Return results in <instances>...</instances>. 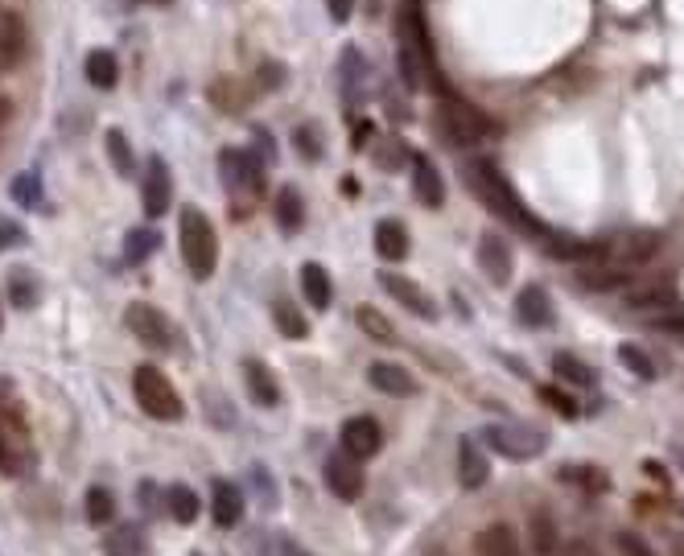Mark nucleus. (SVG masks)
<instances>
[{
	"mask_svg": "<svg viewBox=\"0 0 684 556\" xmlns=\"http://www.w3.org/2000/svg\"><path fill=\"white\" fill-rule=\"evenodd\" d=\"M87 83L99 91H112L120 83V62L112 50H91L87 54Z\"/></svg>",
	"mask_w": 684,
	"mask_h": 556,
	"instance_id": "nucleus-24",
	"label": "nucleus"
},
{
	"mask_svg": "<svg viewBox=\"0 0 684 556\" xmlns=\"http://www.w3.org/2000/svg\"><path fill=\"white\" fill-rule=\"evenodd\" d=\"M540 396H544V404H549L553 412H561V416H577V400H573V396H565L561 388H540Z\"/></svg>",
	"mask_w": 684,
	"mask_h": 556,
	"instance_id": "nucleus-40",
	"label": "nucleus"
},
{
	"mask_svg": "<svg viewBox=\"0 0 684 556\" xmlns=\"http://www.w3.org/2000/svg\"><path fill=\"white\" fill-rule=\"evenodd\" d=\"M557 478L561 482H586V486H594V491H598V486H606V474H598V470H561Z\"/></svg>",
	"mask_w": 684,
	"mask_h": 556,
	"instance_id": "nucleus-46",
	"label": "nucleus"
},
{
	"mask_svg": "<svg viewBox=\"0 0 684 556\" xmlns=\"http://www.w3.org/2000/svg\"><path fill=\"white\" fill-rule=\"evenodd\" d=\"M627 281V268H581V285L586 289H614Z\"/></svg>",
	"mask_w": 684,
	"mask_h": 556,
	"instance_id": "nucleus-37",
	"label": "nucleus"
},
{
	"mask_svg": "<svg viewBox=\"0 0 684 556\" xmlns=\"http://www.w3.org/2000/svg\"><path fill=\"white\" fill-rule=\"evenodd\" d=\"M272 318H277V330L285 338H305V334H310V322L301 318V309L293 301H277V305H272Z\"/></svg>",
	"mask_w": 684,
	"mask_h": 556,
	"instance_id": "nucleus-34",
	"label": "nucleus"
},
{
	"mask_svg": "<svg viewBox=\"0 0 684 556\" xmlns=\"http://www.w3.org/2000/svg\"><path fill=\"white\" fill-rule=\"evenodd\" d=\"M672 301V293H664V289H643V293H631L627 297V305H635V309H647V305H668Z\"/></svg>",
	"mask_w": 684,
	"mask_h": 556,
	"instance_id": "nucleus-45",
	"label": "nucleus"
},
{
	"mask_svg": "<svg viewBox=\"0 0 684 556\" xmlns=\"http://www.w3.org/2000/svg\"><path fill=\"white\" fill-rule=\"evenodd\" d=\"M380 285H384V293L388 297H396L408 314L413 318H437V305H433V297L417 285V281H408V276H400V272H380Z\"/></svg>",
	"mask_w": 684,
	"mask_h": 556,
	"instance_id": "nucleus-9",
	"label": "nucleus"
},
{
	"mask_svg": "<svg viewBox=\"0 0 684 556\" xmlns=\"http://www.w3.org/2000/svg\"><path fill=\"white\" fill-rule=\"evenodd\" d=\"M680 515H684V503H680Z\"/></svg>",
	"mask_w": 684,
	"mask_h": 556,
	"instance_id": "nucleus-54",
	"label": "nucleus"
},
{
	"mask_svg": "<svg viewBox=\"0 0 684 556\" xmlns=\"http://www.w3.org/2000/svg\"><path fill=\"white\" fill-rule=\"evenodd\" d=\"M25 46H29V29H25V17L5 9L0 13V62L13 66L25 58Z\"/></svg>",
	"mask_w": 684,
	"mask_h": 556,
	"instance_id": "nucleus-15",
	"label": "nucleus"
},
{
	"mask_svg": "<svg viewBox=\"0 0 684 556\" xmlns=\"http://www.w3.org/2000/svg\"><path fill=\"white\" fill-rule=\"evenodd\" d=\"M124 326L136 334V342L153 346V351H169V346H174V326H169V318L149 301H132L124 309Z\"/></svg>",
	"mask_w": 684,
	"mask_h": 556,
	"instance_id": "nucleus-6",
	"label": "nucleus"
},
{
	"mask_svg": "<svg viewBox=\"0 0 684 556\" xmlns=\"http://www.w3.org/2000/svg\"><path fill=\"white\" fill-rule=\"evenodd\" d=\"M619 363H623L627 371H635L639 379H647V384H652V379H660V367L647 359V351H639V346H631V342L619 346Z\"/></svg>",
	"mask_w": 684,
	"mask_h": 556,
	"instance_id": "nucleus-35",
	"label": "nucleus"
},
{
	"mask_svg": "<svg viewBox=\"0 0 684 556\" xmlns=\"http://www.w3.org/2000/svg\"><path fill=\"white\" fill-rule=\"evenodd\" d=\"M672 449H676V458H680V466H684V441H676Z\"/></svg>",
	"mask_w": 684,
	"mask_h": 556,
	"instance_id": "nucleus-51",
	"label": "nucleus"
},
{
	"mask_svg": "<svg viewBox=\"0 0 684 556\" xmlns=\"http://www.w3.org/2000/svg\"><path fill=\"white\" fill-rule=\"evenodd\" d=\"M553 375L561 379L565 388H594V367L590 363H581V359H573V355H553Z\"/></svg>",
	"mask_w": 684,
	"mask_h": 556,
	"instance_id": "nucleus-26",
	"label": "nucleus"
},
{
	"mask_svg": "<svg viewBox=\"0 0 684 556\" xmlns=\"http://www.w3.org/2000/svg\"><path fill=\"white\" fill-rule=\"evenodd\" d=\"M326 13H330L334 25H347L351 13H355V0H326Z\"/></svg>",
	"mask_w": 684,
	"mask_h": 556,
	"instance_id": "nucleus-48",
	"label": "nucleus"
},
{
	"mask_svg": "<svg viewBox=\"0 0 684 556\" xmlns=\"http://www.w3.org/2000/svg\"><path fill=\"white\" fill-rule=\"evenodd\" d=\"M132 392H136V404H141L153 421H182V412H186V404H182V396H178V388L169 384V379L157 371V367H136L132 371Z\"/></svg>",
	"mask_w": 684,
	"mask_h": 556,
	"instance_id": "nucleus-3",
	"label": "nucleus"
},
{
	"mask_svg": "<svg viewBox=\"0 0 684 556\" xmlns=\"http://www.w3.org/2000/svg\"><path fill=\"white\" fill-rule=\"evenodd\" d=\"M660 330H672V334H680V338H684V318H664V322H660Z\"/></svg>",
	"mask_w": 684,
	"mask_h": 556,
	"instance_id": "nucleus-49",
	"label": "nucleus"
},
{
	"mask_svg": "<svg viewBox=\"0 0 684 556\" xmlns=\"http://www.w3.org/2000/svg\"><path fill=\"white\" fill-rule=\"evenodd\" d=\"M149 5H169V0H149Z\"/></svg>",
	"mask_w": 684,
	"mask_h": 556,
	"instance_id": "nucleus-53",
	"label": "nucleus"
},
{
	"mask_svg": "<svg viewBox=\"0 0 684 556\" xmlns=\"http://www.w3.org/2000/svg\"><path fill=\"white\" fill-rule=\"evenodd\" d=\"M157 243H161V235H157L153 227H136V231H128V235H124V260H128V264H145V260L157 252Z\"/></svg>",
	"mask_w": 684,
	"mask_h": 556,
	"instance_id": "nucleus-29",
	"label": "nucleus"
},
{
	"mask_svg": "<svg viewBox=\"0 0 684 556\" xmlns=\"http://www.w3.org/2000/svg\"><path fill=\"white\" fill-rule=\"evenodd\" d=\"M516 318H520L524 326H532V330H549V326L557 322L549 293H544L540 285H528V289L516 297Z\"/></svg>",
	"mask_w": 684,
	"mask_h": 556,
	"instance_id": "nucleus-13",
	"label": "nucleus"
},
{
	"mask_svg": "<svg viewBox=\"0 0 684 556\" xmlns=\"http://www.w3.org/2000/svg\"><path fill=\"white\" fill-rule=\"evenodd\" d=\"M104 548H108V556H141L145 540H141V532H136V524H120V528H112L104 536Z\"/></svg>",
	"mask_w": 684,
	"mask_h": 556,
	"instance_id": "nucleus-30",
	"label": "nucleus"
},
{
	"mask_svg": "<svg viewBox=\"0 0 684 556\" xmlns=\"http://www.w3.org/2000/svg\"><path fill=\"white\" fill-rule=\"evenodd\" d=\"M474 548H478V556H524L516 528H507V524L483 528V532H478V540H474Z\"/></svg>",
	"mask_w": 684,
	"mask_h": 556,
	"instance_id": "nucleus-20",
	"label": "nucleus"
},
{
	"mask_svg": "<svg viewBox=\"0 0 684 556\" xmlns=\"http://www.w3.org/2000/svg\"><path fill=\"white\" fill-rule=\"evenodd\" d=\"M441 132H446L454 145H474V141L495 136V120L478 112L474 103L458 99L454 91H441Z\"/></svg>",
	"mask_w": 684,
	"mask_h": 556,
	"instance_id": "nucleus-4",
	"label": "nucleus"
},
{
	"mask_svg": "<svg viewBox=\"0 0 684 556\" xmlns=\"http://www.w3.org/2000/svg\"><path fill=\"white\" fill-rule=\"evenodd\" d=\"M29 235H25V227L21 223H0V252H9V248H21Z\"/></svg>",
	"mask_w": 684,
	"mask_h": 556,
	"instance_id": "nucleus-44",
	"label": "nucleus"
},
{
	"mask_svg": "<svg viewBox=\"0 0 684 556\" xmlns=\"http://www.w3.org/2000/svg\"><path fill=\"white\" fill-rule=\"evenodd\" d=\"M375 252H380V260H388V264H400L408 256V231H404V223H396V219L375 223Z\"/></svg>",
	"mask_w": 684,
	"mask_h": 556,
	"instance_id": "nucleus-21",
	"label": "nucleus"
},
{
	"mask_svg": "<svg viewBox=\"0 0 684 556\" xmlns=\"http://www.w3.org/2000/svg\"><path fill=\"white\" fill-rule=\"evenodd\" d=\"M367 136H371V124H359V128H355V149L367 145Z\"/></svg>",
	"mask_w": 684,
	"mask_h": 556,
	"instance_id": "nucleus-50",
	"label": "nucleus"
},
{
	"mask_svg": "<svg viewBox=\"0 0 684 556\" xmlns=\"http://www.w3.org/2000/svg\"><path fill=\"white\" fill-rule=\"evenodd\" d=\"M0 458H5V449H0Z\"/></svg>",
	"mask_w": 684,
	"mask_h": 556,
	"instance_id": "nucleus-55",
	"label": "nucleus"
},
{
	"mask_svg": "<svg viewBox=\"0 0 684 556\" xmlns=\"http://www.w3.org/2000/svg\"><path fill=\"white\" fill-rule=\"evenodd\" d=\"M9 194H13V202H21V206H29V211H33V206L42 202V178H38V173H17Z\"/></svg>",
	"mask_w": 684,
	"mask_h": 556,
	"instance_id": "nucleus-36",
	"label": "nucleus"
},
{
	"mask_svg": "<svg viewBox=\"0 0 684 556\" xmlns=\"http://www.w3.org/2000/svg\"><path fill=\"white\" fill-rule=\"evenodd\" d=\"M112 515H116L112 491H108V486H91V491H87V524L104 528V524H112Z\"/></svg>",
	"mask_w": 684,
	"mask_h": 556,
	"instance_id": "nucleus-32",
	"label": "nucleus"
},
{
	"mask_svg": "<svg viewBox=\"0 0 684 556\" xmlns=\"http://www.w3.org/2000/svg\"><path fill=\"white\" fill-rule=\"evenodd\" d=\"M281 83H285V66H281V62H264V66H260V87L277 91Z\"/></svg>",
	"mask_w": 684,
	"mask_h": 556,
	"instance_id": "nucleus-47",
	"label": "nucleus"
},
{
	"mask_svg": "<svg viewBox=\"0 0 684 556\" xmlns=\"http://www.w3.org/2000/svg\"><path fill=\"white\" fill-rule=\"evenodd\" d=\"M355 322H359V330H363L367 338H375V342H392V338H396L392 322H388L375 305H359V309H355Z\"/></svg>",
	"mask_w": 684,
	"mask_h": 556,
	"instance_id": "nucleus-33",
	"label": "nucleus"
},
{
	"mask_svg": "<svg viewBox=\"0 0 684 556\" xmlns=\"http://www.w3.org/2000/svg\"><path fill=\"white\" fill-rule=\"evenodd\" d=\"M367 379H371V388H380L384 396H417L413 371H404L400 363H371Z\"/></svg>",
	"mask_w": 684,
	"mask_h": 556,
	"instance_id": "nucleus-16",
	"label": "nucleus"
},
{
	"mask_svg": "<svg viewBox=\"0 0 684 556\" xmlns=\"http://www.w3.org/2000/svg\"><path fill=\"white\" fill-rule=\"evenodd\" d=\"M141 194H145V215L161 219L169 211V198H174V182H169V165L165 157H149L145 178H141Z\"/></svg>",
	"mask_w": 684,
	"mask_h": 556,
	"instance_id": "nucleus-10",
	"label": "nucleus"
},
{
	"mask_svg": "<svg viewBox=\"0 0 684 556\" xmlns=\"http://www.w3.org/2000/svg\"><path fill=\"white\" fill-rule=\"evenodd\" d=\"M487 478H491V462L483 458V449L462 441L458 445V482L466 491H478V486H487Z\"/></svg>",
	"mask_w": 684,
	"mask_h": 556,
	"instance_id": "nucleus-19",
	"label": "nucleus"
},
{
	"mask_svg": "<svg viewBox=\"0 0 684 556\" xmlns=\"http://www.w3.org/2000/svg\"><path fill=\"white\" fill-rule=\"evenodd\" d=\"M359 79H367V66H363V58H359V50H347V54H342V91H347L351 103H355Z\"/></svg>",
	"mask_w": 684,
	"mask_h": 556,
	"instance_id": "nucleus-38",
	"label": "nucleus"
},
{
	"mask_svg": "<svg viewBox=\"0 0 684 556\" xmlns=\"http://www.w3.org/2000/svg\"><path fill=\"white\" fill-rule=\"evenodd\" d=\"M528 528H532V552H536V556H553V552H557V524H553V511L536 507L532 519H528Z\"/></svg>",
	"mask_w": 684,
	"mask_h": 556,
	"instance_id": "nucleus-27",
	"label": "nucleus"
},
{
	"mask_svg": "<svg viewBox=\"0 0 684 556\" xmlns=\"http://www.w3.org/2000/svg\"><path fill=\"white\" fill-rule=\"evenodd\" d=\"M293 145H297V153H301V157H310V161H318V157H322L318 128H297V132H293Z\"/></svg>",
	"mask_w": 684,
	"mask_h": 556,
	"instance_id": "nucleus-39",
	"label": "nucleus"
},
{
	"mask_svg": "<svg viewBox=\"0 0 684 556\" xmlns=\"http://www.w3.org/2000/svg\"><path fill=\"white\" fill-rule=\"evenodd\" d=\"M478 264H483L487 281L507 285V281H511V268H516V260H511V248H507V239H499L495 231L478 239Z\"/></svg>",
	"mask_w": 684,
	"mask_h": 556,
	"instance_id": "nucleus-12",
	"label": "nucleus"
},
{
	"mask_svg": "<svg viewBox=\"0 0 684 556\" xmlns=\"http://www.w3.org/2000/svg\"><path fill=\"white\" fill-rule=\"evenodd\" d=\"M676 556H684V540H676Z\"/></svg>",
	"mask_w": 684,
	"mask_h": 556,
	"instance_id": "nucleus-52",
	"label": "nucleus"
},
{
	"mask_svg": "<svg viewBox=\"0 0 684 556\" xmlns=\"http://www.w3.org/2000/svg\"><path fill=\"white\" fill-rule=\"evenodd\" d=\"M413 190L425 206H433V211L446 202V182H441V173L429 157H413Z\"/></svg>",
	"mask_w": 684,
	"mask_h": 556,
	"instance_id": "nucleus-18",
	"label": "nucleus"
},
{
	"mask_svg": "<svg viewBox=\"0 0 684 556\" xmlns=\"http://www.w3.org/2000/svg\"><path fill=\"white\" fill-rule=\"evenodd\" d=\"M165 507H169V515H174L178 524H194V519H198V495L190 491L186 482L169 486V491H165Z\"/></svg>",
	"mask_w": 684,
	"mask_h": 556,
	"instance_id": "nucleus-28",
	"label": "nucleus"
},
{
	"mask_svg": "<svg viewBox=\"0 0 684 556\" xmlns=\"http://www.w3.org/2000/svg\"><path fill=\"white\" fill-rule=\"evenodd\" d=\"M326 486L338 499H347V503L359 499L363 495V466L355 458H347V454H334L326 462Z\"/></svg>",
	"mask_w": 684,
	"mask_h": 556,
	"instance_id": "nucleus-11",
	"label": "nucleus"
},
{
	"mask_svg": "<svg viewBox=\"0 0 684 556\" xmlns=\"http://www.w3.org/2000/svg\"><path fill=\"white\" fill-rule=\"evenodd\" d=\"M462 173H466V186H470L478 198H483L487 211H495V215L507 219L511 227H520L524 235H536V239H544V243L553 239V231L544 227V223L528 211V206L520 202V194L511 190V182L503 178V169H499L491 157H474V161H466Z\"/></svg>",
	"mask_w": 684,
	"mask_h": 556,
	"instance_id": "nucleus-1",
	"label": "nucleus"
},
{
	"mask_svg": "<svg viewBox=\"0 0 684 556\" xmlns=\"http://www.w3.org/2000/svg\"><path fill=\"white\" fill-rule=\"evenodd\" d=\"M219 173H223L227 194H239V190L260 194V190H264V165H260V157H256V153H244V149H223V153H219Z\"/></svg>",
	"mask_w": 684,
	"mask_h": 556,
	"instance_id": "nucleus-7",
	"label": "nucleus"
},
{
	"mask_svg": "<svg viewBox=\"0 0 684 556\" xmlns=\"http://www.w3.org/2000/svg\"><path fill=\"white\" fill-rule=\"evenodd\" d=\"M13 301H17L21 309H29L33 301H38V289L29 285V272H13Z\"/></svg>",
	"mask_w": 684,
	"mask_h": 556,
	"instance_id": "nucleus-41",
	"label": "nucleus"
},
{
	"mask_svg": "<svg viewBox=\"0 0 684 556\" xmlns=\"http://www.w3.org/2000/svg\"><path fill=\"white\" fill-rule=\"evenodd\" d=\"M244 379H248V392H252V400H256L260 408H277V404H281L277 379H272V371H268L260 359H248V363H244Z\"/></svg>",
	"mask_w": 684,
	"mask_h": 556,
	"instance_id": "nucleus-22",
	"label": "nucleus"
},
{
	"mask_svg": "<svg viewBox=\"0 0 684 556\" xmlns=\"http://www.w3.org/2000/svg\"><path fill=\"white\" fill-rule=\"evenodd\" d=\"M272 215H277V227H281L285 235L301 231V223H305V202H301V194H297L293 186H281L277 202H272Z\"/></svg>",
	"mask_w": 684,
	"mask_h": 556,
	"instance_id": "nucleus-23",
	"label": "nucleus"
},
{
	"mask_svg": "<svg viewBox=\"0 0 684 556\" xmlns=\"http://www.w3.org/2000/svg\"><path fill=\"white\" fill-rule=\"evenodd\" d=\"M301 293L314 309H330L334 289H330V276L322 264H301Z\"/></svg>",
	"mask_w": 684,
	"mask_h": 556,
	"instance_id": "nucleus-25",
	"label": "nucleus"
},
{
	"mask_svg": "<svg viewBox=\"0 0 684 556\" xmlns=\"http://www.w3.org/2000/svg\"><path fill=\"white\" fill-rule=\"evenodd\" d=\"M483 437H487L491 449H499V454L511 458V462L536 458V454L549 449V437H544L540 429H528V425H487Z\"/></svg>",
	"mask_w": 684,
	"mask_h": 556,
	"instance_id": "nucleus-5",
	"label": "nucleus"
},
{
	"mask_svg": "<svg viewBox=\"0 0 684 556\" xmlns=\"http://www.w3.org/2000/svg\"><path fill=\"white\" fill-rule=\"evenodd\" d=\"M614 252H619V264L623 268H639V264H647V260H652L656 252H660V231H631L627 239H619V248H614Z\"/></svg>",
	"mask_w": 684,
	"mask_h": 556,
	"instance_id": "nucleus-17",
	"label": "nucleus"
},
{
	"mask_svg": "<svg viewBox=\"0 0 684 556\" xmlns=\"http://www.w3.org/2000/svg\"><path fill=\"white\" fill-rule=\"evenodd\" d=\"M211 515L219 528H235L239 519H244V495L235 491V482H227V478L211 482Z\"/></svg>",
	"mask_w": 684,
	"mask_h": 556,
	"instance_id": "nucleus-14",
	"label": "nucleus"
},
{
	"mask_svg": "<svg viewBox=\"0 0 684 556\" xmlns=\"http://www.w3.org/2000/svg\"><path fill=\"white\" fill-rule=\"evenodd\" d=\"M178 239H182V260L190 268V276L207 281L219 264V235L211 227V219L198 211V206H182V223H178Z\"/></svg>",
	"mask_w": 684,
	"mask_h": 556,
	"instance_id": "nucleus-2",
	"label": "nucleus"
},
{
	"mask_svg": "<svg viewBox=\"0 0 684 556\" xmlns=\"http://www.w3.org/2000/svg\"><path fill=\"white\" fill-rule=\"evenodd\" d=\"M104 145H108V157H112V165H116L120 178H132V173H136V157L128 149V136L120 128H108L104 132Z\"/></svg>",
	"mask_w": 684,
	"mask_h": 556,
	"instance_id": "nucleus-31",
	"label": "nucleus"
},
{
	"mask_svg": "<svg viewBox=\"0 0 684 556\" xmlns=\"http://www.w3.org/2000/svg\"><path fill=\"white\" fill-rule=\"evenodd\" d=\"M338 437H342V454L355 462L380 454V445H384V429H380V421H371V416H351Z\"/></svg>",
	"mask_w": 684,
	"mask_h": 556,
	"instance_id": "nucleus-8",
	"label": "nucleus"
},
{
	"mask_svg": "<svg viewBox=\"0 0 684 556\" xmlns=\"http://www.w3.org/2000/svg\"><path fill=\"white\" fill-rule=\"evenodd\" d=\"M404 157H408L404 141H384V149H380V153H375V161H380L384 169H396V165H400Z\"/></svg>",
	"mask_w": 684,
	"mask_h": 556,
	"instance_id": "nucleus-43",
	"label": "nucleus"
},
{
	"mask_svg": "<svg viewBox=\"0 0 684 556\" xmlns=\"http://www.w3.org/2000/svg\"><path fill=\"white\" fill-rule=\"evenodd\" d=\"M619 552L623 556H656L652 544H647L639 532H619Z\"/></svg>",
	"mask_w": 684,
	"mask_h": 556,
	"instance_id": "nucleus-42",
	"label": "nucleus"
}]
</instances>
